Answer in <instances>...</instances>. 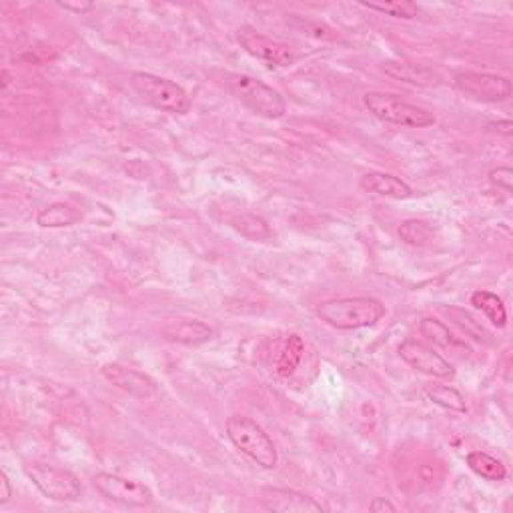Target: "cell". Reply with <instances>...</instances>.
I'll return each mask as SVG.
<instances>
[{"label":"cell","mask_w":513,"mask_h":513,"mask_svg":"<svg viewBox=\"0 0 513 513\" xmlns=\"http://www.w3.org/2000/svg\"><path fill=\"white\" fill-rule=\"evenodd\" d=\"M163 337L171 343L199 347L212 339V329L203 321H172L163 327Z\"/></svg>","instance_id":"15"},{"label":"cell","mask_w":513,"mask_h":513,"mask_svg":"<svg viewBox=\"0 0 513 513\" xmlns=\"http://www.w3.org/2000/svg\"><path fill=\"white\" fill-rule=\"evenodd\" d=\"M383 73L396 78V81L413 84V86H423V89H429V86L439 84V75L436 70L423 65H415V62L407 60H388L383 62Z\"/></svg>","instance_id":"14"},{"label":"cell","mask_w":513,"mask_h":513,"mask_svg":"<svg viewBox=\"0 0 513 513\" xmlns=\"http://www.w3.org/2000/svg\"><path fill=\"white\" fill-rule=\"evenodd\" d=\"M465 461H468L469 469L481 479L503 481L505 477H508V469H505V465L497 460V457L489 455L485 452H469L468 457H465Z\"/></svg>","instance_id":"20"},{"label":"cell","mask_w":513,"mask_h":513,"mask_svg":"<svg viewBox=\"0 0 513 513\" xmlns=\"http://www.w3.org/2000/svg\"><path fill=\"white\" fill-rule=\"evenodd\" d=\"M399 357L404 359L407 365H412L415 371L423 375L436 377V379H453L455 369L444 355L437 353L428 343L417 341V339H405L399 345Z\"/></svg>","instance_id":"10"},{"label":"cell","mask_w":513,"mask_h":513,"mask_svg":"<svg viewBox=\"0 0 513 513\" xmlns=\"http://www.w3.org/2000/svg\"><path fill=\"white\" fill-rule=\"evenodd\" d=\"M227 436L231 444L239 449L243 455H247L252 463H257L263 469H275L279 463V452L275 441L271 439L261 425L247 415L235 413L227 417L225 421Z\"/></svg>","instance_id":"2"},{"label":"cell","mask_w":513,"mask_h":513,"mask_svg":"<svg viewBox=\"0 0 513 513\" xmlns=\"http://www.w3.org/2000/svg\"><path fill=\"white\" fill-rule=\"evenodd\" d=\"M369 509L375 511V513H381V511H397L396 505H393L389 500H385V497H373V501L369 503Z\"/></svg>","instance_id":"28"},{"label":"cell","mask_w":513,"mask_h":513,"mask_svg":"<svg viewBox=\"0 0 513 513\" xmlns=\"http://www.w3.org/2000/svg\"><path fill=\"white\" fill-rule=\"evenodd\" d=\"M489 183L501 188L505 193H511L513 188V171L509 167H497L489 171Z\"/></svg>","instance_id":"26"},{"label":"cell","mask_w":513,"mask_h":513,"mask_svg":"<svg viewBox=\"0 0 513 513\" xmlns=\"http://www.w3.org/2000/svg\"><path fill=\"white\" fill-rule=\"evenodd\" d=\"M59 6L62 11H68V12H75V14H84L94 9V4L91 3H81V4H73V3H59Z\"/></svg>","instance_id":"29"},{"label":"cell","mask_w":513,"mask_h":513,"mask_svg":"<svg viewBox=\"0 0 513 513\" xmlns=\"http://www.w3.org/2000/svg\"><path fill=\"white\" fill-rule=\"evenodd\" d=\"M131 86L148 105L169 115H187L193 100L183 86L153 73H131Z\"/></svg>","instance_id":"3"},{"label":"cell","mask_w":513,"mask_h":513,"mask_svg":"<svg viewBox=\"0 0 513 513\" xmlns=\"http://www.w3.org/2000/svg\"><path fill=\"white\" fill-rule=\"evenodd\" d=\"M317 317L339 331L373 327L385 317V305L375 297H339L317 305Z\"/></svg>","instance_id":"1"},{"label":"cell","mask_w":513,"mask_h":513,"mask_svg":"<svg viewBox=\"0 0 513 513\" xmlns=\"http://www.w3.org/2000/svg\"><path fill=\"white\" fill-rule=\"evenodd\" d=\"M441 309H444V313L447 315V319L453 321L455 325L463 331V333H468L469 337L476 339V341L492 343V339H489L492 335L487 333L485 327L481 325V321L473 317L469 311L461 309V307H441Z\"/></svg>","instance_id":"21"},{"label":"cell","mask_w":513,"mask_h":513,"mask_svg":"<svg viewBox=\"0 0 513 513\" xmlns=\"http://www.w3.org/2000/svg\"><path fill=\"white\" fill-rule=\"evenodd\" d=\"M471 305L484 313L495 327L503 329L508 325V309H505L501 297H497L492 291L485 289L476 291V293L471 295Z\"/></svg>","instance_id":"18"},{"label":"cell","mask_w":513,"mask_h":513,"mask_svg":"<svg viewBox=\"0 0 513 513\" xmlns=\"http://www.w3.org/2000/svg\"><path fill=\"white\" fill-rule=\"evenodd\" d=\"M233 227L236 228V231L247 236V239H252V241H263V239H269L271 236L269 225H267L265 220L257 215L236 217L233 220Z\"/></svg>","instance_id":"24"},{"label":"cell","mask_w":513,"mask_h":513,"mask_svg":"<svg viewBox=\"0 0 513 513\" xmlns=\"http://www.w3.org/2000/svg\"><path fill=\"white\" fill-rule=\"evenodd\" d=\"M236 41L252 59L267 62L269 67H291L295 62V52L285 43L259 33L252 27L236 28Z\"/></svg>","instance_id":"9"},{"label":"cell","mask_w":513,"mask_h":513,"mask_svg":"<svg viewBox=\"0 0 513 513\" xmlns=\"http://www.w3.org/2000/svg\"><path fill=\"white\" fill-rule=\"evenodd\" d=\"M399 236L412 247H423L433 239V228L425 220L409 219L399 227Z\"/></svg>","instance_id":"23"},{"label":"cell","mask_w":513,"mask_h":513,"mask_svg":"<svg viewBox=\"0 0 513 513\" xmlns=\"http://www.w3.org/2000/svg\"><path fill=\"white\" fill-rule=\"evenodd\" d=\"M361 6H365L369 11L388 14V17L393 19H405V20L415 19L417 12H420L417 4L407 3V0H404V3H361Z\"/></svg>","instance_id":"25"},{"label":"cell","mask_w":513,"mask_h":513,"mask_svg":"<svg viewBox=\"0 0 513 513\" xmlns=\"http://www.w3.org/2000/svg\"><path fill=\"white\" fill-rule=\"evenodd\" d=\"M25 473L46 500L76 501L83 493L81 481L73 471L49 463H28Z\"/></svg>","instance_id":"6"},{"label":"cell","mask_w":513,"mask_h":513,"mask_svg":"<svg viewBox=\"0 0 513 513\" xmlns=\"http://www.w3.org/2000/svg\"><path fill=\"white\" fill-rule=\"evenodd\" d=\"M359 187H361V191L377 195V196H385V199L405 201L413 196V188L409 187L405 180L391 175V172L371 171L367 172V175L361 177Z\"/></svg>","instance_id":"13"},{"label":"cell","mask_w":513,"mask_h":513,"mask_svg":"<svg viewBox=\"0 0 513 513\" xmlns=\"http://www.w3.org/2000/svg\"><path fill=\"white\" fill-rule=\"evenodd\" d=\"M92 487L97 489L105 500L123 505V508L139 509L148 508V505L153 503V492L145 484L115 476V473H97V476L92 477Z\"/></svg>","instance_id":"7"},{"label":"cell","mask_w":513,"mask_h":513,"mask_svg":"<svg viewBox=\"0 0 513 513\" xmlns=\"http://www.w3.org/2000/svg\"><path fill=\"white\" fill-rule=\"evenodd\" d=\"M228 91L252 115L261 118L277 121V118H283L287 113L285 99L281 97V92L255 76L231 75L228 76Z\"/></svg>","instance_id":"5"},{"label":"cell","mask_w":513,"mask_h":513,"mask_svg":"<svg viewBox=\"0 0 513 513\" xmlns=\"http://www.w3.org/2000/svg\"><path fill=\"white\" fill-rule=\"evenodd\" d=\"M363 105L381 123L407 126V129H428L436 124V115L428 108L412 105L397 94L371 91L363 94Z\"/></svg>","instance_id":"4"},{"label":"cell","mask_w":513,"mask_h":513,"mask_svg":"<svg viewBox=\"0 0 513 513\" xmlns=\"http://www.w3.org/2000/svg\"><path fill=\"white\" fill-rule=\"evenodd\" d=\"M259 501H261L267 511L273 513H321L323 505L315 501L313 497L305 495L297 489L289 487H263L259 493Z\"/></svg>","instance_id":"12"},{"label":"cell","mask_w":513,"mask_h":513,"mask_svg":"<svg viewBox=\"0 0 513 513\" xmlns=\"http://www.w3.org/2000/svg\"><path fill=\"white\" fill-rule=\"evenodd\" d=\"M423 393L428 396L433 404L449 409V412L455 413H465L468 412V404H465V397L461 396V391H457L452 385L444 383H429L423 388Z\"/></svg>","instance_id":"19"},{"label":"cell","mask_w":513,"mask_h":513,"mask_svg":"<svg viewBox=\"0 0 513 513\" xmlns=\"http://www.w3.org/2000/svg\"><path fill=\"white\" fill-rule=\"evenodd\" d=\"M305 353V341L299 335H289L285 349H283L281 357L277 361V373L281 377H291L299 367V363L303 359Z\"/></svg>","instance_id":"22"},{"label":"cell","mask_w":513,"mask_h":513,"mask_svg":"<svg viewBox=\"0 0 513 513\" xmlns=\"http://www.w3.org/2000/svg\"><path fill=\"white\" fill-rule=\"evenodd\" d=\"M100 373L113 388L121 389L131 397L151 399L156 396V383L143 371L124 367L121 363H107V365H102Z\"/></svg>","instance_id":"11"},{"label":"cell","mask_w":513,"mask_h":513,"mask_svg":"<svg viewBox=\"0 0 513 513\" xmlns=\"http://www.w3.org/2000/svg\"><path fill=\"white\" fill-rule=\"evenodd\" d=\"M489 129L497 131L503 137H511L513 135V123L511 121H497L493 124H489Z\"/></svg>","instance_id":"30"},{"label":"cell","mask_w":513,"mask_h":513,"mask_svg":"<svg viewBox=\"0 0 513 513\" xmlns=\"http://www.w3.org/2000/svg\"><path fill=\"white\" fill-rule=\"evenodd\" d=\"M420 331H421V335L428 339V341L441 347V349H449V351H453V353H457V351L469 353L468 347H465L460 341V339L453 337V333L449 331V327L445 325V323H441V321L433 319V317H423L420 321Z\"/></svg>","instance_id":"16"},{"label":"cell","mask_w":513,"mask_h":513,"mask_svg":"<svg viewBox=\"0 0 513 513\" xmlns=\"http://www.w3.org/2000/svg\"><path fill=\"white\" fill-rule=\"evenodd\" d=\"M457 91L479 102H503L511 97V81L508 76L461 70L453 76Z\"/></svg>","instance_id":"8"},{"label":"cell","mask_w":513,"mask_h":513,"mask_svg":"<svg viewBox=\"0 0 513 513\" xmlns=\"http://www.w3.org/2000/svg\"><path fill=\"white\" fill-rule=\"evenodd\" d=\"M12 497V485L11 479L6 476V471H0V503H9Z\"/></svg>","instance_id":"27"},{"label":"cell","mask_w":513,"mask_h":513,"mask_svg":"<svg viewBox=\"0 0 513 513\" xmlns=\"http://www.w3.org/2000/svg\"><path fill=\"white\" fill-rule=\"evenodd\" d=\"M83 219L81 211L68 203H52L49 207L38 211L36 225L44 228H60L70 227Z\"/></svg>","instance_id":"17"}]
</instances>
